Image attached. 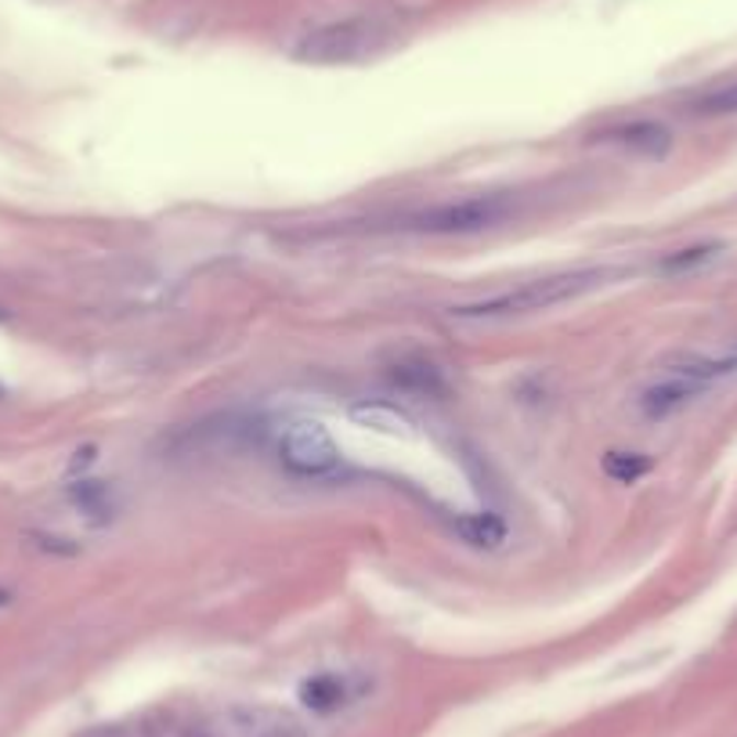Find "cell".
I'll return each instance as SVG.
<instances>
[{
  "label": "cell",
  "mask_w": 737,
  "mask_h": 737,
  "mask_svg": "<svg viewBox=\"0 0 737 737\" xmlns=\"http://www.w3.org/2000/svg\"><path fill=\"white\" fill-rule=\"evenodd\" d=\"M0 394H4V391H0Z\"/></svg>",
  "instance_id": "obj_15"
},
{
  "label": "cell",
  "mask_w": 737,
  "mask_h": 737,
  "mask_svg": "<svg viewBox=\"0 0 737 737\" xmlns=\"http://www.w3.org/2000/svg\"><path fill=\"white\" fill-rule=\"evenodd\" d=\"M697 394H702L697 387L669 377V372H658L655 383H647L640 391V402H636V405H640V412L647 420H666V416H672V412H680V409L691 405Z\"/></svg>",
  "instance_id": "obj_8"
},
{
  "label": "cell",
  "mask_w": 737,
  "mask_h": 737,
  "mask_svg": "<svg viewBox=\"0 0 737 737\" xmlns=\"http://www.w3.org/2000/svg\"><path fill=\"white\" fill-rule=\"evenodd\" d=\"M647 467H651V464H647L644 456H636V453H607V459H604L607 478H615L622 484H633L636 478H644Z\"/></svg>",
  "instance_id": "obj_12"
},
{
  "label": "cell",
  "mask_w": 737,
  "mask_h": 737,
  "mask_svg": "<svg viewBox=\"0 0 737 737\" xmlns=\"http://www.w3.org/2000/svg\"><path fill=\"white\" fill-rule=\"evenodd\" d=\"M517 210H521L517 192H484L434 203L420 210V214L405 217V228L423 235H473L484 228H499L503 221L517 217Z\"/></svg>",
  "instance_id": "obj_3"
},
{
  "label": "cell",
  "mask_w": 737,
  "mask_h": 737,
  "mask_svg": "<svg viewBox=\"0 0 737 737\" xmlns=\"http://www.w3.org/2000/svg\"><path fill=\"white\" fill-rule=\"evenodd\" d=\"M611 268H574V271H557V275H543V279H532L517 286V290H503L492 293L484 301L473 304H459L453 308L456 319H470V322H503V319H524L535 315V311H549L560 304H571L579 297L604 290L611 282Z\"/></svg>",
  "instance_id": "obj_1"
},
{
  "label": "cell",
  "mask_w": 737,
  "mask_h": 737,
  "mask_svg": "<svg viewBox=\"0 0 737 737\" xmlns=\"http://www.w3.org/2000/svg\"><path fill=\"white\" fill-rule=\"evenodd\" d=\"M719 257V246H691V249H680V254L666 257V271H691V268H702L708 260Z\"/></svg>",
  "instance_id": "obj_13"
},
{
  "label": "cell",
  "mask_w": 737,
  "mask_h": 737,
  "mask_svg": "<svg viewBox=\"0 0 737 737\" xmlns=\"http://www.w3.org/2000/svg\"><path fill=\"white\" fill-rule=\"evenodd\" d=\"M203 727L206 737H308L304 719L279 705H228Z\"/></svg>",
  "instance_id": "obj_5"
},
{
  "label": "cell",
  "mask_w": 737,
  "mask_h": 737,
  "mask_svg": "<svg viewBox=\"0 0 737 737\" xmlns=\"http://www.w3.org/2000/svg\"><path fill=\"white\" fill-rule=\"evenodd\" d=\"M604 145H618L626 153L636 156H666L672 145V134L655 120H633V123H618V127H607L604 134H596Z\"/></svg>",
  "instance_id": "obj_6"
},
{
  "label": "cell",
  "mask_w": 737,
  "mask_h": 737,
  "mask_svg": "<svg viewBox=\"0 0 737 737\" xmlns=\"http://www.w3.org/2000/svg\"><path fill=\"white\" fill-rule=\"evenodd\" d=\"M72 503H77L87 517L94 521H109L112 517V503H109V489L98 481H80L72 484Z\"/></svg>",
  "instance_id": "obj_10"
},
{
  "label": "cell",
  "mask_w": 737,
  "mask_h": 737,
  "mask_svg": "<svg viewBox=\"0 0 737 737\" xmlns=\"http://www.w3.org/2000/svg\"><path fill=\"white\" fill-rule=\"evenodd\" d=\"M358 686L355 680L347 677V672H319V677L304 680L301 686V702L319 712V716H333V712H340L355 702Z\"/></svg>",
  "instance_id": "obj_7"
},
{
  "label": "cell",
  "mask_w": 737,
  "mask_h": 737,
  "mask_svg": "<svg viewBox=\"0 0 737 737\" xmlns=\"http://www.w3.org/2000/svg\"><path fill=\"white\" fill-rule=\"evenodd\" d=\"M691 109L697 112V116H734V112H737V80L702 94Z\"/></svg>",
  "instance_id": "obj_11"
},
{
  "label": "cell",
  "mask_w": 737,
  "mask_h": 737,
  "mask_svg": "<svg viewBox=\"0 0 737 737\" xmlns=\"http://www.w3.org/2000/svg\"><path fill=\"white\" fill-rule=\"evenodd\" d=\"M394 44V30L383 19L372 15H351L336 19L326 26L308 30L297 41L293 55L308 62V66H355V62H369L383 55Z\"/></svg>",
  "instance_id": "obj_2"
},
{
  "label": "cell",
  "mask_w": 737,
  "mask_h": 737,
  "mask_svg": "<svg viewBox=\"0 0 737 737\" xmlns=\"http://www.w3.org/2000/svg\"><path fill=\"white\" fill-rule=\"evenodd\" d=\"M279 464L293 478H333L340 470V445L319 420H293L279 431Z\"/></svg>",
  "instance_id": "obj_4"
},
{
  "label": "cell",
  "mask_w": 737,
  "mask_h": 737,
  "mask_svg": "<svg viewBox=\"0 0 737 737\" xmlns=\"http://www.w3.org/2000/svg\"><path fill=\"white\" fill-rule=\"evenodd\" d=\"M87 737H153L145 727H131V723H120V727H98Z\"/></svg>",
  "instance_id": "obj_14"
},
{
  "label": "cell",
  "mask_w": 737,
  "mask_h": 737,
  "mask_svg": "<svg viewBox=\"0 0 737 737\" xmlns=\"http://www.w3.org/2000/svg\"><path fill=\"white\" fill-rule=\"evenodd\" d=\"M456 532H459V539L470 543V546H478V549H495L499 543L506 539V524H503V517H495V514H467V517H459Z\"/></svg>",
  "instance_id": "obj_9"
}]
</instances>
